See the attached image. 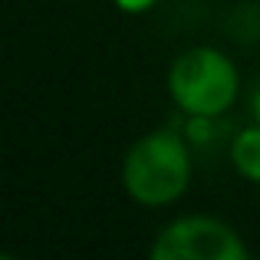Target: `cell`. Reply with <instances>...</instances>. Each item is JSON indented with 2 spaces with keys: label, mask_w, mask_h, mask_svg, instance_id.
I'll use <instances>...</instances> for the list:
<instances>
[{
  "label": "cell",
  "mask_w": 260,
  "mask_h": 260,
  "mask_svg": "<svg viewBox=\"0 0 260 260\" xmlns=\"http://www.w3.org/2000/svg\"><path fill=\"white\" fill-rule=\"evenodd\" d=\"M188 181H191L188 148H184L181 135L172 128H161V132L139 139L122 161V188L128 191L132 201L148 204V208L172 204L175 198L184 194Z\"/></svg>",
  "instance_id": "cell-1"
},
{
  "label": "cell",
  "mask_w": 260,
  "mask_h": 260,
  "mask_svg": "<svg viewBox=\"0 0 260 260\" xmlns=\"http://www.w3.org/2000/svg\"><path fill=\"white\" fill-rule=\"evenodd\" d=\"M168 92L178 109L194 119H214L228 112L237 95V70L224 53L198 46L175 59L168 73Z\"/></svg>",
  "instance_id": "cell-2"
},
{
  "label": "cell",
  "mask_w": 260,
  "mask_h": 260,
  "mask_svg": "<svg viewBox=\"0 0 260 260\" xmlns=\"http://www.w3.org/2000/svg\"><path fill=\"white\" fill-rule=\"evenodd\" d=\"M155 260H247L244 241L214 217H181L155 237Z\"/></svg>",
  "instance_id": "cell-3"
},
{
  "label": "cell",
  "mask_w": 260,
  "mask_h": 260,
  "mask_svg": "<svg viewBox=\"0 0 260 260\" xmlns=\"http://www.w3.org/2000/svg\"><path fill=\"white\" fill-rule=\"evenodd\" d=\"M231 158H234L237 172L250 181H260V122L254 128H244L234 139V148H231Z\"/></svg>",
  "instance_id": "cell-4"
},
{
  "label": "cell",
  "mask_w": 260,
  "mask_h": 260,
  "mask_svg": "<svg viewBox=\"0 0 260 260\" xmlns=\"http://www.w3.org/2000/svg\"><path fill=\"white\" fill-rule=\"evenodd\" d=\"M115 4H119V10H125V13H142V10H148L155 0H115Z\"/></svg>",
  "instance_id": "cell-5"
},
{
  "label": "cell",
  "mask_w": 260,
  "mask_h": 260,
  "mask_svg": "<svg viewBox=\"0 0 260 260\" xmlns=\"http://www.w3.org/2000/svg\"><path fill=\"white\" fill-rule=\"evenodd\" d=\"M254 119L260 122V86H257V92H254Z\"/></svg>",
  "instance_id": "cell-6"
}]
</instances>
